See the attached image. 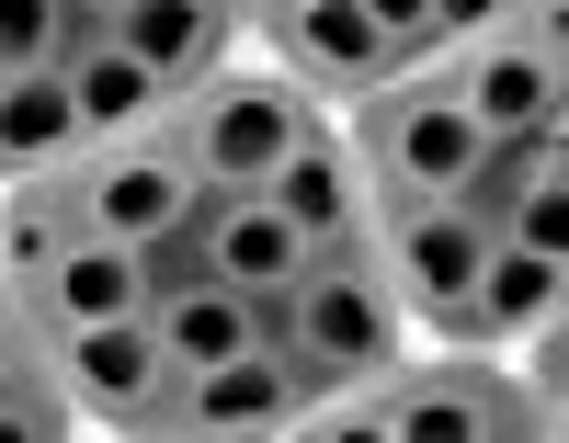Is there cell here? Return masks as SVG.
Masks as SVG:
<instances>
[{
  "mask_svg": "<svg viewBox=\"0 0 569 443\" xmlns=\"http://www.w3.org/2000/svg\"><path fill=\"white\" fill-rule=\"evenodd\" d=\"M273 353H284V386H297V410L330 399V386H376L388 364H410V308L399 284L376 273L365 239H342V251H319L297 284L273 295Z\"/></svg>",
  "mask_w": 569,
  "mask_h": 443,
  "instance_id": "obj_1",
  "label": "cell"
},
{
  "mask_svg": "<svg viewBox=\"0 0 569 443\" xmlns=\"http://www.w3.org/2000/svg\"><path fill=\"white\" fill-rule=\"evenodd\" d=\"M558 421L569 410H547L501 353H445V341L353 386V443H558Z\"/></svg>",
  "mask_w": 569,
  "mask_h": 443,
  "instance_id": "obj_2",
  "label": "cell"
},
{
  "mask_svg": "<svg viewBox=\"0 0 569 443\" xmlns=\"http://www.w3.org/2000/svg\"><path fill=\"white\" fill-rule=\"evenodd\" d=\"M308 114H319L308 91L284 80L262 46H240L228 69H206L194 91H182V125H171V137H182V160H194L206 193H262L273 160L308 137Z\"/></svg>",
  "mask_w": 569,
  "mask_h": 443,
  "instance_id": "obj_3",
  "label": "cell"
},
{
  "mask_svg": "<svg viewBox=\"0 0 569 443\" xmlns=\"http://www.w3.org/2000/svg\"><path fill=\"white\" fill-rule=\"evenodd\" d=\"M365 251L399 284L410 341L467 353V284H479V262H490V228L467 217V193H376L365 205Z\"/></svg>",
  "mask_w": 569,
  "mask_h": 443,
  "instance_id": "obj_4",
  "label": "cell"
},
{
  "mask_svg": "<svg viewBox=\"0 0 569 443\" xmlns=\"http://www.w3.org/2000/svg\"><path fill=\"white\" fill-rule=\"evenodd\" d=\"M342 125H353V148H365L376 193H467V182H479V160H490V137H479V114L456 103L445 58L399 69L388 91H365Z\"/></svg>",
  "mask_w": 569,
  "mask_h": 443,
  "instance_id": "obj_5",
  "label": "cell"
},
{
  "mask_svg": "<svg viewBox=\"0 0 569 443\" xmlns=\"http://www.w3.org/2000/svg\"><path fill=\"white\" fill-rule=\"evenodd\" d=\"M58 205L80 239H126V251H149V239L194 228L206 182L194 160H182V137H126V148H80V160L58 171Z\"/></svg>",
  "mask_w": 569,
  "mask_h": 443,
  "instance_id": "obj_6",
  "label": "cell"
},
{
  "mask_svg": "<svg viewBox=\"0 0 569 443\" xmlns=\"http://www.w3.org/2000/svg\"><path fill=\"white\" fill-rule=\"evenodd\" d=\"M46 364H58L80 432H114V443H149V432H160V399L182 386V364L160 353V330H149V319L69 330V341H46Z\"/></svg>",
  "mask_w": 569,
  "mask_h": 443,
  "instance_id": "obj_7",
  "label": "cell"
},
{
  "mask_svg": "<svg viewBox=\"0 0 569 443\" xmlns=\"http://www.w3.org/2000/svg\"><path fill=\"white\" fill-rule=\"evenodd\" d=\"M251 46H262V58L308 91V103H330V114H353L365 91H388V80H399L388 34L365 23V0H297V12L251 23Z\"/></svg>",
  "mask_w": 569,
  "mask_h": 443,
  "instance_id": "obj_8",
  "label": "cell"
},
{
  "mask_svg": "<svg viewBox=\"0 0 569 443\" xmlns=\"http://www.w3.org/2000/svg\"><path fill=\"white\" fill-rule=\"evenodd\" d=\"M445 80H456V103L479 114V137H547L569 125V46L547 34H490V46H445Z\"/></svg>",
  "mask_w": 569,
  "mask_h": 443,
  "instance_id": "obj_9",
  "label": "cell"
},
{
  "mask_svg": "<svg viewBox=\"0 0 569 443\" xmlns=\"http://www.w3.org/2000/svg\"><path fill=\"white\" fill-rule=\"evenodd\" d=\"M297 432V386H284V353H228V364H194L160 399V432L149 443H284Z\"/></svg>",
  "mask_w": 569,
  "mask_h": 443,
  "instance_id": "obj_10",
  "label": "cell"
},
{
  "mask_svg": "<svg viewBox=\"0 0 569 443\" xmlns=\"http://www.w3.org/2000/svg\"><path fill=\"white\" fill-rule=\"evenodd\" d=\"M467 217H479L490 239H525V251H558L569 262V125L490 137L479 182H467Z\"/></svg>",
  "mask_w": 569,
  "mask_h": 443,
  "instance_id": "obj_11",
  "label": "cell"
},
{
  "mask_svg": "<svg viewBox=\"0 0 569 443\" xmlns=\"http://www.w3.org/2000/svg\"><path fill=\"white\" fill-rule=\"evenodd\" d=\"M58 69H69V103H80V137L91 148H126V137H171L182 125V91L137 58L114 23H80Z\"/></svg>",
  "mask_w": 569,
  "mask_h": 443,
  "instance_id": "obj_12",
  "label": "cell"
},
{
  "mask_svg": "<svg viewBox=\"0 0 569 443\" xmlns=\"http://www.w3.org/2000/svg\"><path fill=\"white\" fill-rule=\"evenodd\" d=\"M273 205L284 217H297L308 228V251H342V239H365V205H376V171H365V148H353V125L342 114H308V137L297 148H284V160H273Z\"/></svg>",
  "mask_w": 569,
  "mask_h": 443,
  "instance_id": "obj_13",
  "label": "cell"
},
{
  "mask_svg": "<svg viewBox=\"0 0 569 443\" xmlns=\"http://www.w3.org/2000/svg\"><path fill=\"white\" fill-rule=\"evenodd\" d=\"M23 319H34V341H69V330H103V319H149V251L69 228V251L23 284Z\"/></svg>",
  "mask_w": 569,
  "mask_h": 443,
  "instance_id": "obj_14",
  "label": "cell"
},
{
  "mask_svg": "<svg viewBox=\"0 0 569 443\" xmlns=\"http://www.w3.org/2000/svg\"><path fill=\"white\" fill-rule=\"evenodd\" d=\"M194 251H206V273H217V284L262 295V308H273V295L297 284L308 262H319V251H308V228L284 217L273 193H206V205H194Z\"/></svg>",
  "mask_w": 569,
  "mask_h": 443,
  "instance_id": "obj_15",
  "label": "cell"
},
{
  "mask_svg": "<svg viewBox=\"0 0 569 443\" xmlns=\"http://www.w3.org/2000/svg\"><path fill=\"white\" fill-rule=\"evenodd\" d=\"M149 330H160V353L194 375V364H228V353H262V341H273V308L240 295V284H217V273H182V284L149 295Z\"/></svg>",
  "mask_w": 569,
  "mask_h": 443,
  "instance_id": "obj_16",
  "label": "cell"
},
{
  "mask_svg": "<svg viewBox=\"0 0 569 443\" xmlns=\"http://www.w3.org/2000/svg\"><path fill=\"white\" fill-rule=\"evenodd\" d=\"M114 34H126L137 58L171 80V91H194L206 69H228V58L251 46L240 0H126V12H114Z\"/></svg>",
  "mask_w": 569,
  "mask_h": 443,
  "instance_id": "obj_17",
  "label": "cell"
},
{
  "mask_svg": "<svg viewBox=\"0 0 569 443\" xmlns=\"http://www.w3.org/2000/svg\"><path fill=\"white\" fill-rule=\"evenodd\" d=\"M569 308V262L558 251H525V239H490L479 284H467V353H512L536 319Z\"/></svg>",
  "mask_w": 569,
  "mask_h": 443,
  "instance_id": "obj_18",
  "label": "cell"
},
{
  "mask_svg": "<svg viewBox=\"0 0 569 443\" xmlns=\"http://www.w3.org/2000/svg\"><path fill=\"white\" fill-rule=\"evenodd\" d=\"M80 103H69V69H12L0 80V182H58L80 160Z\"/></svg>",
  "mask_w": 569,
  "mask_h": 443,
  "instance_id": "obj_19",
  "label": "cell"
},
{
  "mask_svg": "<svg viewBox=\"0 0 569 443\" xmlns=\"http://www.w3.org/2000/svg\"><path fill=\"white\" fill-rule=\"evenodd\" d=\"M69 251V205H58V182H0V273H12V295Z\"/></svg>",
  "mask_w": 569,
  "mask_h": 443,
  "instance_id": "obj_20",
  "label": "cell"
},
{
  "mask_svg": "<svg viewBox=\"0 0 569 443\" xmlns=\"http://www.w3.org/2000/svg\"><path fill=\"white\" fill-rule=\"evenodd\" d=\"M547 34L569 46V0H433V46H490V34Z\"/></svg>",
  "mask_w": 569,
  "mask_h": 443,
  "instance_id": "obj_21",
  "label": "cell"
},
{
  "mask_svg": "<svg viewBox=\"0 0 569 443\" xmlns=\"http://www.w3.org/2000/svg\"><path fill=\"white\" fill-rule=\"evenodd\" d=\"M0 443H80V410H69V386H58L46 353L0 386Z\"/></svg>",
  "mask_w": 569,
  "mask_h": 443,
  "instance_id": "obj_22",
  "label": "cell"
},
{
  "mask_svg": "<svg viewBox=\"0 0 569 443\" xmlns=\"http://www.w3.org/2000/svg\"><path fill=\"white\" fill-rule=\"evenodd\" d=\"M69 34H80L69 0H0V80H12V69H58Z\"/></svg>",
  "mask_w": 569,
  "mask_h": 443,
  "instance_id": "obj_23",
  "label": "cell"
},
{
  "mask_svg": "<svg viewBox=\"0 0 569 443\" xmlns=\"http://www.w3.org/2000/svg\"><path fill=\"white\" fill-rule=\"evenodd\" d=\"M365 23L388 34V58H399V69H421V58H445V46H433V0H365Z\"/></svg>",
  "mask_w": 569,
  "mask_h": 443,
  "instance_id": "obj_24",
  "label": "cell"
},
{
  "mask_svg": "<svg viewBox=\"0 0 569 443\" xmlns=\"http://www.w3.org/2000/svg\"><path fill=\"white\" fill-rule=\"evenodd\" d=\"M34 353H46V341H34V319H23V295H0V386H12Z\"/></svg>",
  "mask_w": 569,
  "mask_h": 443,
  "instance_id": "obj_25",
  "label": "cell"
},
{
  "mask_svg": "<svg viewBox=\"0 0 569 443\" xmlns=\"http://www.w3.org/2000/svg\"><path fill=\"white\" fill-rule=\"evenodd\" d=\"M69 12H80V23H114V12H126V0H69Z\"/></svg>",
  "mask_w": 569,
  "mask_h": 443,
  "instance_id": "obj_26",
  "label": "cell"
},
{
  "mask_svg": "<svg viewBox=\"0 0 569 443\" xmlns=\"http://www.w3.org/2000/svg\"><path fill=\"white\" fill-rule=\"evenodd\" d=\"M273 12H297V0H251V23H273Z\"/></svg>",
  "mask_w": 569,
  "mask_h": 443,
  "instance_id": "obj_27",
  "label": "cell"
},
{
  "mask_svg": "<svg viewBox=\"0 0 569 443\" xmlns=\"http://www.w3.org/2000/svg\"><path fill=\"white\" fill-rule=\"evenodd\" d=\"M0 295H12V273H0Z\"/></svg>",
  "mask_w": 569,
  "mask_h": 443,
  "instance_id": "obj_28",
  "label": "cell"
},
{
  "mask_svg": "<svg viewBox=\"0 0 569 443\" xmlns=\"http://www.w3.org/2000/svg\"><path fill=\"white\" fill-rule=\"evenodd\" d=\"M240 23H251V0H240Z\"/></svg>",
  "mask_w": 569,
  "mask_h": 443,
  "instance_id": "obj_29",
  "label": "cell"
}]
</instances>
